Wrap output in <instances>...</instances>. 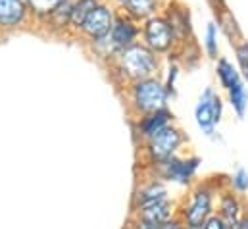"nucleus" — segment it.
Returning a JSON list of instances; mask_svg holds the SVG:
<instances>
[{
	"label": "nucleus",
	"mask_w": 248,
	"mask_h": 229,
	"mask_svg": "<svg viewBox=\"0 0 248 229\" xmlns=\"http://www.w3.org/2000/svg\"><path fill=\"white\" fill-rule=\"evenodd\" d=\"M229 97H231V104H233V108L239 112V115L245 114V108H247V91H245L241 79H239L233 87H229Z\"/></svg>",
	"instance_id": "nucleus-18"
},
{
	"label": "nucleus",
	"mask_w": 248,
	"mask_h": 229,
	"mask_svg": "<svg viewBox=\"0 0 248 229\" xmlns=\"http://www.w3.org/2000/svg\"><path fill=\"white\" fill-rule=\"evenodd\" d=\"M125 12L133 19H148L158 10V0H124Z\"/></svg>",
	"instance_id": "nucleus-10"
},
{
	"label": "nucleus",
	"mask_w": 248,
	"mask_h": 229,
	"mask_svg": "<svg viewBox=\"0 0 248 229\" xmlns=\"http://www.w3.org/2000/svg\"><path fill=\"white\" fill-rule=\"evenodd\" d=\"M219 114H221V100L219 97H216L210 89L204 91L198 106H196V121L198 125L204 129V131H212L214 123L219 119Z\"/></svg>",
	"instance_id": "nucleus-6"
},
{
	"label": "nucleus",
	"mask_w": 248,
	"mask_h": 229,
	"mask_svg": "<svg viewBox=\"0 0 248 229\" xmlns=\"http://www.w3.org/2000/svg\"><path fill=\"white\" fill-rule=\"evenodd\" d=\"M120 67L127 77L135 81L148 79L158 67L156 52L142 45H131L120 52Z\"/></svg>",
	"instance_id": "nucleus-1"
},
{
	"label": "nucleus",
	"mask_w": 248,
	"mask_h": 229,
	"mask_svg": "<svg viewBox=\"0 0 248 229\" xmlns=\"http://www.w3.org/2000/svg\"><path fill=\"white\" fill-rule=\"evenodd\" d=\"M237 212H239V206L233 198H225L223 200V216H225V222L229 228H233V224H237Z\"/></svg>",
	"instance_id": "nucleus-21"
},
{
	"label": "nucleus",
	"mask_w": 248,
	"mask_h": 229,
	"mask_svg": "<svg viewBox=\"0 0 248 229\" xmlns=\"http://www.w3.org/2000/svg\"><path fill=\"white\" fill-rule=\"evenodd\" d=\"M158 229H179V226L175 222H164V224L158 226Z\"/></svg>",
	"instance_id": "nucleus-25"
},
{
	"label": "nucleus",
	"mask_w": 248,
	"mask_h": 229,
	"mask_svg": "<svg viewBox=\"0 0 248 229\" xmlns=\"http://www.w3.org/2000/svg\"><path fill=\"white\" fill-rule=\"evenodd\" d=\"M179 133L171 127H162L160 131H156L150 139V152L156 160H168L173 150L179 147Z\"/></svg>",
	"instance_id": "nucleus-5"
},
{
	"label": "nucleus",
	"mask_w": 248,
	"mask_h": 229,
	"mask_svg": "<svg viewBox=\"0 0 248 229\" xmlns=\"http://www.w3.org/2000/svg\"><path fill=\"white\" fill-rule=\"evenodd\" d=\"M166 19L170 21V25H171V29H173L175 39H177V37H185L186 33H188V14H186V10L175 8V6L171 8V6H170V12H168Z\"/></svg>",
	"instance_id": "nucleus-13"
},
{
	"label": "nucleus",
	"mask_w": 248,
	"mask_h": 229,
	"mask_svg": "<svg viewBox=\"0 0 248 229\" xmlns=\"http://www.w3.org/2000/svg\"><path fill=\"white\" fill-rule=\"evenodd\" d=\"M204 229H227V224H225L221 218H212V220L206 224Z\"/></svg>",
	"instance_id": "nucleus-24"
},
{
	"label": "nucleus",
	"mask_w": 248,
	"mask_h": 229,
	"mask_svg": "<svg viewBox=\"0 0 248 229\" xmlns=\"http://www.w3.org/2000/svg\"><path fill=\"white\" fill-rule=\"evenodd\" d=\"M237 58H239V64H241V67L245 71V77L248 79V43L241 45L237 49Z\"/></svg>",
	"instance_id": "nucleus-22"
},
{
	"label": "nucleus",
	"mask_w": 248,
	"mask_h": 229,
	"mask_svg": "<svg viewBox=\"0 0 248 229\" xmlns=\"http://www.w3.org/2000/svg\"><path fill=\"white\" fill-rule=\"evenodd\" d=\"M27 8L39 17H50L65 0H25Z\"/></svg>",
	"instance_id": "nucleus-15"
},
{
	"label": "nucleus",
	"mask_w": 248,
	"mask_h": 229,
	"mask_svg": "<svg viewBox=\"0 0 248 229\" xmlns=\"http://www.w3.org/2000/svg\"><path fill=\"white\" fill-rule=\"evenodd\" d=\"M194 170H196V160H192V162L171 160V162H168V166H166V173H168L171 179H177V181H181V183H186Z\"/></svg>",
	"instance_id": "nucleus-14"
},
{
	"label": "nucleus",
	"mask_w": 248,
	"mask_h": 229,
	"mask_svg": "<svg viewBox=\"0 0 248 229\" xmlns=\"http://www.w3.org/2000/svg\"><path fill=\"white\" fill-rule=\"evenodd\" d=\"M235 185L241 189V191H245V189H248V175H247V172H241L235 175Z\"/></svg>",
	"instance_id": "nucleus-23"
},
{
	"label": "nucleus",
	"mask_w": 248,
	"mask_h": 229,
	"mask_svg": "<svg viewBox=\"0 0 248 229\" xmlns=\"http://www.w3.org/2000/svg\"><path fill=\"white\" fill-rule=\"evenodd\" d=\"M237 229H248V222H241V224L237 226Z\"/></svg>",
	"instance_id": "nucleus-27"
},
{
	"label": "nucleus",
	"mask_w": 248,
	"mask_h": 229,
	"mask_svg": "<svg viewBox=\"0 0 248 229\" xmlns=\"http://www.w3.org/2000/svg\"><path fill=\"white\" fill-rule=\"evenodd\" d=\"M27 2L25 0H0V27L12 29L17 27L27 16Z\"/></svg>",
	"instance_id": "nucleus-8"
},
{
	"label": "nucleus",
	"mask_w": 248,
	"mask_h": 229,
	"mask_svg": "<svg viewBox=\"0 0 248 229\" xmlns=\"http://www.w3.org/2000/svg\"><path fill=\"white\" fill-rule=\"evenodd\" d=\"M144 43L154 52H166L175 41V33L170 25V21L162 16H152L144 23Z\"/></svg>",
	"instance_id": "nucleus-3"
},
{
	"label": "nucleus",
	"mask_w": 248,
	"mask_h": 229,
	"mask_svg": "<svg viewBox=\"0 0 248 229\" xmlns=\"http://www.w3.org/2000/svg\"><path fill=\"white\" fill-rule=\"evenodd\" d=\"M164 195H166V189H164L162 185H150L148 189H144V191L140 193V202H142V206H144V204H148V202H154V200L164 198Z\"/></svg>",
	"instance_id": "nucleus-19"
},
{
	"label": "nucleus",
	"mask_w": 248,
	"mask_h": 229,
	"mask_svg": "<svg viewBox=\"0 0 248 229\" xmlns=\"http://www.w3.org/2000/svg\"><path fill=\"white\" fill-rule=\"evenodd\" d=\"M114 2H124V0H114Z\"/></svg>",
	"instance_id": "nucleus-29"
},
{
	"label": "nucleus",
	"mask_w": 248,
	"mask_h": 229,
	"mask_svg": "<svg viewBox=\"0 0 248 229\" xmlns=\"http://www.w3.org/2000/svg\"><path fill=\"white\" fill-rule=\"evenodd\" d=\"M137 33H139L137 25H135L129 17L120 16V17L114 19V27H112V31H110L108 37H110L112 45H114L118 50H124V49H127V47L135 45Z\"/></svg>",
	"instance_id": "nucleus-7"
},
{
	"label": "nucleus",
	"mask_w": 248,
	"mask_h": 229,
	"mask_svg": "<svg viewBox=\"0 0 248 229\" xmlns=\"http://www.w3.org/2000/svg\"><path fill=\"white\" fill-rule=\"evenodd\" d=\"M112 27H114V14H112V10L108 6H104V4H98L89 14L85 23L81 25V31L89 39H93V41H102V39H106L110 35Z\"/></svg>",
	"instance_id": "nucleus-4"
},
{
	"label": "nucleus",
	"mask_w": 248,
	"mask_h": 229,
	"mask_svg": "<svg viewBox=\"0 0 248 229\" xmlns=\"http://www.w3.org/2000/svg\"><path fill=\"white\" fill-rule=\"evenodd\" d=\"M188 229H202V228H200V226H190Z\"/></svg>",
	"instance_id": "nucleus-28"
},
{
	"label": "nucleus",
	"mask_w": 248,
	"mask_h": 229,
	"mask_svg": "<svg viewBox=\"0 0 248 229\" xmlns=\"http://www.w3.org/2000/svg\"><path fill=\"white\" fill-rule=\"evenodd\" d=\"M170 212H171V206L164 198L148 202V204H144V210H142V222L160 226V224H164L170 218Z\"/></svg>",
	"instance_id": "nucleus-9"
},
{
	"label": "nucleus",
	"mask_w": 248,
	"mask_h": 229,
	"mask_svg": "<svg viewBox=\"0 0 248 229\" xmlns=\"http://www.w3.org/2000/svg\"><path fill=\"white\" fill-rule=\"evenodd\" d=\"M137 229H158V226L148 224V222H142V224H139V228H137Z\"/></svg>",
	"instance_id": "nucleus-26"
},
{
	"label": "nucleus",
	"mask_w": 248,
	"mask_h": 229,
	"mask_svg": "<svg viewBox=\"0 0 248 229\" xmlns=\"http://www.w3.org/2000/svg\"><path fill=\"white\" fill-rule=\"evenodd\" d=\"M206 50H208V54L212 58H216L217 54V29H216V25L214 23H208V27H206Z\"/></svg>",
	"instance_id": "nucleus-20"
},
{
	"label": "nucleus",
	"mask_w": 248,
	"mask_h": 229,
	"mask_svg": "<svg viewBox=\"0 0 248 229\" xmlns=\"http://www.w3.org/2000/svg\"><path fill=\"white\" fill-rule=\"evenodd\" d=\"M208 214H210V196L206 193H198L186 212V220L190 226H202Z\"/></svg>",
	"instance_id": "nucleus-11"
},
{
	"label": "nucleus",
	"mask_w": 248,
	"mask_h": 229,
	"mask_svg": "<svg viewBox=\"0 0 248 229\" xmlns=\"http://www.w3.org/2000/svg\"><path fill=\"white\" fill-rule=\"evenodd\" d=\"M100 4V0H75L71 6V16H69V25L81 29V25L85 23V19L89 17V14Z\"/></svg>",
	"instance_id": "nucleus-12"
},
{
	"label": "nucleus",
	"mask_w": 248,
	"mask_h": 229,
	"mask_svg": "<svg viewBox=\"0 0 248 229\" xmlns=\"http://www.w3.org/2000/svg\"><path fill=\"white\" fill-rule=\"evenodd\" d=\"M217 77H219L221 85H223L225 89H229V87H233V85L239 81V71L233 67L231 62L219 60V64H217Z\"/></svg>",
	"instance_id": "nucleus-16"
},
{
	"label": "nucleus",
	"mask_w": 248,
	"mask_h": 229,
	"mask_svg": "<svg viewBox=\"0 0 248 229\" xmlns=\"http://www.w3.org/2000/svg\"><path fill=\"white\" fill-rule=\"evenodd\" d=\"M168 119H170V112H166V110H156V112H152L150 117L144 119L142 129H144L146 135H154L156 131H160L162 127H166Z\"/></svg>",
	"instance_id": "nucleus-17"
},
{
	"label": "nucleus",
	"mask_w": 248,
	"mask_h": 229,
	"mask_svg": "<svg viewBox=\"0 0 248 229\" xmlns=\"http://www.w3.org/2000/svg\"><path fill=\"white\" fill-rule=\"evenodd\" d=\"M133 98H135V104H137L139 110L156 112V110H162V106L166 104L168 89L156 79H150V77L148 79H140L135 85Z\"/></svg>",
	"instance_id": "nucleus-2"
}]
</instances>
